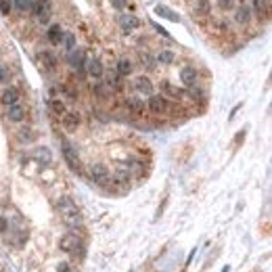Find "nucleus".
Masks as SVG:
<instances>
[{
  "label": "nucleus",
  "mask_w": 272,
  "mask_h": 272,
  "mask_svg": "<svg viewBox=\"0 0 272 272\" xmlns=\"http://www.w3.org/2000/svg\"><path fill=\"white\" fill-rule=\"evenodd\" d=\"M57 209H59V214H61V220L65 222L67 228H72V231H78V228L82 226V212H80V207L76 205V201L72 197H59L57 199Z\"/></svg>",
  "instance_id": "f257e3e1"
},
{
  "label": "nucleus",
  "mask_w": 272,
  "mask_h": 272,
  "mask_svg": "<svg viewBox=\"0 0 272 272\" xmlns=\"http://www.w3.org/2000/svg\"><path fill=\"white\" fill-rule=\"evenodd\" d=\"M61 151H63V159L69 165V170L82 172V161H80V155H78V149L69 140H61Z\"/></svg>",
  "instance_id": "f03ea898"
},
{
  "label": "nucleus",
  "mask_w": 272,
  "mask_h": 272,
  "mask_svg": "<svg viewBox=\"0 0 272 272\" xmlns=\"http://www.w3.org/2000/svg\"><path fill=\"white\" fill-rule=\"evenodd\" d=\"M147 109L155 113V116H163V113H168L172 109V105H170V99H165L163 94H151L147 103Z\"/></svg>",
  "instance_id": "7ed1b4c3"
},
{
  "label": "nucleus",
  "mask_w": 272,
  "mask_h": 272,
  "mask_svg": "<svg viewBox=\"0 0 272 272\" xmlns=\"http://www.w3.org/2000/svg\"><path fill=\"white\" fill-rule=\"evenodd\" d=\"M67 61H69V65H72L74 72H78V76L84 78L86 76V55H84V50L80 48H74L72 52H67Z\"/></svg>",
  "instance_id": "20e7f679"
},
{
  "label": "nucleus",
  "mask_w": 272,
  "mask_h": 272,
  "mask_svg": "<svg viewBox=\"0 0 272 272\" xmlns=\"http://www.w3.org/2000/svg\"><path fill=\"white\" fill-rule=\"evenodd\" d=\"M116 21H117L119 30L124 32V34H132L134 30L140 28V19H138L136 15H130V13H119Z\"/></svg>",
  "instance_id": "39448f33"
},
{
  "label": "nucleus",
  "mask_w": 272,
  "mask_h": 272,
  "mask_svg": "<svg viewBox=\"0 0 272 272\" xmlns=\"http://www.w3.org/2000/svg\"><path fill=\"white\" fill-rule=\"evenodd\" d=\"M86 76H90V80L92 82H103V78H105V67L101 63V59H88L86 61Z\"/></svg>",
  "instance_id": "423d86ee"
},
{
  "label": "nucleus",
  "mask_w": 272,
  "mask_h": 272,
  "mask_svg": "<svg viewBox=\"0 0 272 272\" xmlns=\"http://www.w3.org/2000/svg\"><path fill=\"white\" fill-rule=\"evenodd\" d=\"M88 178L94 184H107L109 180V170L103 163H90L88 165Z\"/></svg>",
  "instance_id": "0eeeda50"
},
{
  "label": "nucleus",
  "mask_w": 272,
  "mask_h": 272,
  "mask_svg": "<svg viewBox=\"0 0 272 272\" xmlns=\"http://www.w3.org/2000/svg\"><path fill=\"white\" fill-rule=\"evenodd\" d=\"M6 119L11 121V124H21V121L25 119V107L21 103H15V105H8L6 107Z\"/></svg>",
  "instance_id": "6e6552de"
},
{
  "label": "nucleus",
  "mask_w": 272,
  "mask_h": 272,
  "mask_svg": "<svg viewBox=\"0 0 272 272\" xmlns=\"http://www.w3.org/2000/svg\"><path fill=\"white\" fill-rule=\"evenodd\" d=\"M80 116H78L76 111H65L63 117H61V124H63V130L65 132H76L78 128H80Z\"/></svg>",
  "instance_id": "1a4fd4ad"
},
{
  "label": "nucleus",
  "mask_w": 272,
  "mask_h": 272,
  "mask_svg": "<svg viewBox=\"0 0 272 272\" xmlns=\"http://www.w3.org/2000/svg\"><path fill=\"white\" fill-rule=\"evenodd\" d=\"M199 80V74H197V69L193 67V65H187V67H182L180 69V82L187 86V88H191V86H195Z\"/></svg>",
  "instance_id": "9d476101"
},
{
  "label": "nucleus",
  "mask_w": 272,
  "mask_h": 272,
  "mask_svg": "<svg viewBox=\"0 0 272 272\" xmlns=\"http://www.w3.org/2000/svg\"><path fill=\"white\" fill-rule=\"evenodd\" d=\"M233 11H234V19H236V23H239V25H247V23L251 21V17H253L251 6L245 4V2L239 4V6H234Z\"/></svg>",
  "instance_id": "9b49d317"
},
{
  "label": "nucleus",
  "mask_w": 272,
  "mask_h": 272,
  "mask_svg": "<svg viewBox=\"0 0 272 272\" xmlns=\"http://www.w3.org/2000/svg\"><path fill=\"white\" fill-rule=\"evenodd\" d=\"M132 86H134V90L138 94H143V96H151L153 94V82L149 80L147 76H138Z\"/></svg>",
  "instance_id": "f8f14e48"
},
{
  "label": "nucleus",
  "mask_w": 272,
  "mask_h": 272,
  "mask_svg": "<svg viewBox=\"0 0 272 272\" xmlns=\"http://www.w3.org/2000/svg\"><path fill=\"white\" fill-rule=\"evenodd\" d=\"M19 90L15 88V86H6V88L0 92V103L4 105V107H8V105H15V103H19Z\"/></svg>",
  "instance_id": "ddd939ff"
},
{
  "label": "nucleus",
  "mask_w": 272,
  "mask_h": 272,
  "mask_svg": "<svg viewBox=\"0 0 272 272\" xmlns=\"http://www.w3.org/2000/svg\"><path fill=\"white\" fill-rule=\"evenodd\" d=\"M126 109L132 113V116H143L147 105H145L143 99H138V96H128V99H126Z\"/></svg>",
  "instance_id": "4468645a"
},
{
  "label": "nucleus",
  "mask_w": 272,
  "mask_h": 272,
  "mask_svg": "<svg viewBox=\"0 0 272 272\" xmlns=\"http://www.w3.org/2000/svg\"><path fill=\"white\" fill-rule=\"evenodd\" d=\"M161 92H163V96L165 99H184V90L182 88H178V86H174V84H170V82H161Z\"/></svg>",
  "instance_id": "2eb2a0df"
},
{
  "label": "nucleus",
  "mask_w": 272,
  "mask_h": 272,
  "mask_svg": "<svg viewBox=\"0 0 272 272\" xmlns=\"http://www.w3.org/2000/svg\"><path fill=\"white\" fill-rule=\"evenodd\" d=\"M63 28H61L59 23H52L50 28L46 30V40L50 42V44H61V40H63Z\"/></svg>",
  "instance_id": "dca6fc26"
},
{
  "label": "nucleus",
  "mask_w": 272,
  "mask_h": 272,
  "mask_svg": "<svg viewBox=\"0 0 272 272\" xmlns=\"http://www.w3.org/2000/svg\"><path fill=\"white\" fill-rule=\"evenodd\" d=\"M78 234H74V233H67L65 236H61V241H59V247L63 249V251H67V253H72L76 247H78Z\"/></svg>",
  "instance_id": "f3484780"
},
{
  "label": "nucleus",
  "mask_w": 272,
  "mask_h": 272,
  "mask_svg": "<svg viewBox=\"0 0 272 272\" xmlns=\"http://www.w3.org/2000/svg\"><path fill=\"white\" fill-rule=\"evenodd\" d=\"M155 15H159L163 17V19H168V21H174V23H180V15L178 13H174L170 6H165V4H157L155 6Z\"/></svg>",
  "instance_id": "a211bd4d"
},
{
  "label": "nucleus",
  "mask_w": 272,
  "mask_h": 272,
  "mask_svg": "<svg viewBox=\"0 0 272 272\" xmlns=\"http://www.w3.org/2000/svg\"><path fill=\"white\" fill-rule=\"evenodd\" d=\"M176 61V52L174 50H159L155 55V63L157 65H172Z\"/></svg>",
  "instance_id": "6ab92c4d"
},
{
  "label": "nucleus",
  "mask_w": 272,
  "mask_h": 272,
  "mask_svg": "<svg viewBox=\"0 0 272 272\" xmlns=\"http://www.w3.org/2000/svg\"><path fill=\"white\" fill-rule=\"evenodd\" d=\"M116 72L119 74V78H128L130 74H132V61H130L128 57H121V59H117Z\"/></svg>",
  "instance_id": "aec40b11"
},
{
  "label": "nucleus",
  "mask_w": 272,
  "mask_h": 272,
  "mask_svg": "<svg viewBox=\"0 0 272 272\" xmlns=\"http://www.w3.org/2000/svg\"><path fill=\"white\" fill-rule=\"evenodd\" d=\"M32 157L36 161H40V163H44V165H48L50 161H52V155H50V149H46V147H38L36 151L32 153Z\"/></svg>",
  "instance_id": "412c9836"
},
{
  "label": "nucleus",
  "mask_w": 272,
  "mask_h": 272,
  "mask_svg": "<svg viewBox=\"0 0 272 272\" xmlns=\"http://www.w3.org/2000/svg\"><path fill=\"white\" fill-rule=\"evenodd\" d=\"M40 63L44 65V69H57V57L52 55V52H48V50H44V52H40Z\"/></svg>",
  "instance_id": "4be33fe9"
},
{
  "label": "nucleus",
  "mask_w": 272,
  "mask_h": 272,
  "mask_svg": "<svg viewBox=\"0 0 272 272\" xmlns=\"http://www.w3.org/2000/svg\"><path fill=\"white\" fill-rule=\"evenodd\" d=\"M130 178H132V174H130V170H117L116 174H113V182L119 184V187H126V184H130Z\"/></svg>",
  "instance_id": "5701e85b"
},
{
  "label": "nucleus",
  "mask_w": 272,
  "mask_h": 272,
  "mask_svg": "<svg viewBox=\"0 0 272 272\" xmlns=\"http://www.w3.org/2000/svg\"><path fill=\"white\" fill-rule=\"evenodd\" d=\"M61 46H63L65 52H72L76 46H78V42H76V36L72 32H65L63 34V40H61Z\"/></svg>",
  "instance_id": "b1692460"
},
{
  "label": "nucleus",
  "mask_w": 272,
  "mask_h": 272,
  "mask_svg": "<svg viewBox=\"0 0 272 272\" xmlns=\"http://www.w3.org/2000/svg\"><path fill=\"white\" fill-rule=\"evenodd\" d=\"M184 96H189V99H193V101H203L205 99V92L195 84V86H191V88L184 90Z\"/></svg>",
  "instance_id": "393cba45"
},
{
  "label": "nucleus",
  "mask_w": 272,
  "mask_h": 272,
  "mask_svg": "<svg viewBox=\"0 0 272 272\" xmlns=\"http://www.w3.org/2000/svg\"><path fill=\"white\" fill-rule=\"evenodd\" d=\"M195 8H197L199 15H207L209 11H212V0H197Z\"/></svg>",
  "instance_id": "a878e982"
},
{
  "label": "nucleus",
  "mask_w": 272,
  "mask_h": 272,
  "mask_svg": "<svg viewBox=\"0 0 272 272\" xmlns=\"http://www.w3.org/2000/svg\"><path fill=\"white\" fill-rule=\"evenodd\" d=\"M50 109L55 111L57 116H63V113L67 111V109H65V103H63V101H59V99H52V101H50Z\"/></svg>",
  "instance_id": "bb28decb"
},
{
  "label": "nucleus",
  "mask_w": 272,
  "mask_h": 272,
  "mask_svg": "<svg viewBox=\"0 0 272 272\" xmlns=\"http://www.w3.org/2000/svg\"><path fill=\"white\" fill-rule=\"evenodd\" d=\"M251 13H258V15H262L266 11V0H251Z\"/></svg>",
  "instance_id": "cd10ccee"
},
{
  "label": "nucleus",
  "mask_w": 272,
  "mask_h": 272,
  "mask_svg": "<svg viewBox=\"0 0 272 272\" xmlns=\"http://www.w3.org/2000/svg\"><path fill=\"white\" fill-rule=\"evenodd\" d=\"M140 63H143L147 69H153L157 63H155V57H151L149 55V52H143V55H140Z\"/></svg>",
  "instance_id": "c85d7f7f"
},
{
  "label": "nucleus",
  "mask_w": 272,
  "mask_h": 272,
  "mask_svg": "<svg viewBox=\"0 0 272 272\" xmlns=\"http://www.w3.org/2000/svg\"><path fill=\"white\" fill-rule=\"evenodd\" d=\"M30 4H32V0H13V6H15L19 13L30 11Z\"/></svg>",
  "instance_id": "c756f323"
},
{
  "label": "nucleus",
  "mask_w": 272,
  "mask_h": 272,
  "mask_svg": "<svg viewBox=\"0 0 272 272\" xmlns=\"http://www.w3.org/2000/svg\"><path fill=\"white\" fill-rule=\"evenodd\" d=\"M19 138L23 140V143H32L34 140V132L30 128H23V130H19Z\"/></svg>",
  "instance_id": "7c9ffc66"
},
{
  "label": "nucleus",
  "mask_w": 272,
  "mask_h": 272,
  "mask_svg": "<svg viewBox=\"0 0 272 272\" xmlns=\"http://www.w3.org/2000/svg\"><path fill=\"white\" fill-rule=\"evenodd\" d=\"M111 6L116 8L117 13H124V8L128 6V0H111Z\"/></svg>",
  "instance_id": "2f4dec72"
},
{
  "label": "nucleus",
  "mask_w": 272,
  "mask_h": 272,
  "mask_svg": "<svg viewBox=\"0 0 272 272\" xmlns=\"http://www.w3.org/2000/svg\"><path fill=\"white\" fill-rule=\"evenodd\" d=\"M218 6H220L222 11H233V8H234V0H218Z\"/></svg>",
  "instance_id": "473e14b6"
},
{
  "label": "nucleus",
  "mask_w": 272,
  "mask_h": 272,
  "mask_svg": "<svg viewBox=\"0 0 272 272\" xmlns=\"http://www.w3.org/2000/svg\"><path fill=\"white\" fill-rule=\"evenodd\" d=\"M0 13L4 15L11 13V0H0Z\"/></svg>",
  "instance_id": "72a5a7b5"
},
{
  "label": "nucleus",
  "mask_w": 272,
  "mask_h": 272,
  "mask_svg": "<svg viewBox=\"0 0 272 272\" xmlns=\"http://www.w3.org/2000/svg\"><path fill=\"white\" fill-rule=\"evenodd\" d=\"M2 82H8V72H6L4 65H0V84Z\"/></svg>",
  "instance_id": "f704fd0d"
},
{
  "label": "nucleus",
  "mask_w": 272,
  "mask_h": 272,
  "mask_svg": "<svg viewBox=\"0 0 272 272\" xmlns=\"http://www.w3.org/2000/svg\"><path fill=\"white\" fill-rule=\"evenodd\" d=\"M6 228H8V220H6V218L0 216V234L6 233Z\"/></svg>",
  "instance_id": "c9c22d12"
},
{
  "label": "nucleus",
  "mask_w": 272,
  "mask_h": 272,
  "mask_svg": "<svg viewBox=\"0 0 272 272\" xmlns=\"http://www.w3.org/2000/svg\"><path fill=\"white\" fill-rule=\"evenodd\" d=\"M155 30H157V32H159V34H161V36H165V38H168V40H172V36H170V32H168V30H163V28H161V25H155Z\"/></svg>",
  "instance_id": "e433bc0d"
},
{
  "label": "nucleus",
  "mask_w": 272,
  "mask_h": 272,
  "mask_svg": "<svg viewBox=\"0 0 272 272\" xmlns=\"http://www.w3.org/2000/svg\"><path fill=\"white\" fill-rule=\"evenodd\" d=\"M57 272H72V270H69V264H65V262H63V264H59Z\"/></svg>",
  "instance_id": "4c0bfd02"
},
{
  "label": "nucleus",
  "mask_w": 272,
  "mask_h": 272,
  "mask_svg": "<svg viewBox=\"0 0 272 272\" xmlns=\"http://www.w3.org/2000/svg\"><path fill=\"white\" fill-rule=\"evenodd\" d=\"M239 109H241V105H236V107H234V109H233V113H231V119H233V117H234V116H236V111H239Z\"/></svg>",
  "instance_id": "58836bf2"
},
{
  "label": "nucleus",
  "mask_w": 272,
  "mask_h": 272,
  "mask_svg": "<svg viewBox=\"0 0 272 272\" xmlns=\"http://www.w3.org/2000/svg\"><path fill=\"white\" fill-rule=\"evenodd\" d=\"M228 270H231V268H228V266H226V268H224V270H222V272H228Z\"/></svg>",
  "instance_id": "ea45409f"
}]
</instances>
